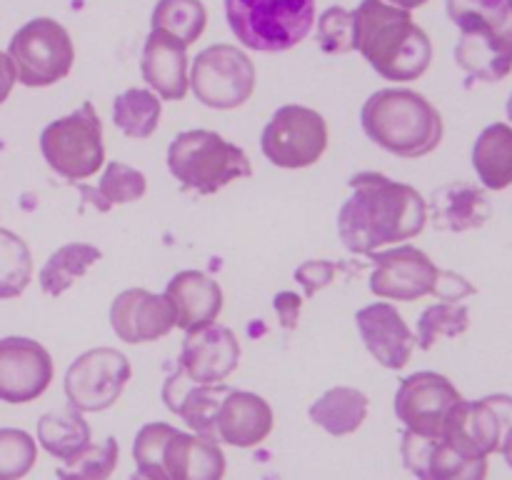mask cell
Instances as JSON below:
<instances>
[{
    "mask_svg": "<svg viewBox=\"0 0 512 480\" xmlns=\"http://www.w3.org/2000/svg\"><path fill=\"white\" fill-rule=\"evenodd\" d=\"M348 185L353 195L338 213V235L350 253L370 255L423 233L428 205L413 185L383 173H358Z\"/></svg>",
    "mask_w": 512,
    "mask_h": 480,
    "instance_id": "cell-1",
    "label": "cell"
},
{
    "mask_svg": "<svg viewBox=\"0 0 512 480\" xmlns=\"http://www.w3.org/2000/svg\"><path fill=\"white\" fill-rule=\"evenodd\" d=\"M355 50L385 80H418L433 60V43L410 10L383 0H363L353 13Z\"/></svg>",
    "mask_w": 512,
    "mask_h": 480,
    "instance_id": "cell-2",
    "label": "cell"
},
{
    "mask_svg": "<svg viewBox=\"0 0 512 480\" xmlns=\"http://www.w3.org/2000/svg\"><path fill=\"white\" fill-rule=\"evenodd\" d=\"M365 135L398 158H423L443 140V118L425 95L408 88H385L360 110Z\"/></svg>",
    "mask_w": 512,
    "mask_h": 480,
    "instance_id": "cell-3",
    "label": "cell"
},
{
    "mask_svg": "<svg viewBox=\"0 0 512 480\" xmlns=\"http://www.w3.org/2000/svg\"><path fill=\"white\" fill-rule=\"evenodd\" d=\"M168 170L183 190L213 195L238 178H250L253 165L243 148L215 130H185L168 148Z\"/></svg>",
    "mask_w": 512,
    "mask_h": 480,
    "instance_id": "cell-4",
    "label": "cell"
},
{
    "mask_svg": "<svg viewBox=\"0 0 512 480\" xmlns=\"http://www.w3.org/2000/svg\"><path fill=\"white\" fill-rule=\"evenodd\" d=\"M225 15L245 48L283 53L313 30L315 0H225Z\"/></svg>",
    "mask_w": 512,
    "mask_h": 480,
    "instance_id": "cell-5",
    "label": "cell"
},
{
    "mask_svg": "<svg viewBox=\"0 0 512 480\" xmlns=\"http://www.w3.org/2000/svg\"><path fill=\"white\" fill-rule=\"evenodd\" d=\"M40 153L50 170L70 183L98 173L105 163V145L103 123L93 105L83 103L75 113L45 125L40 133Z\"/></svg>",
    "mask_w": 512,
    "mask_h": 480,
    "instance_id": "cell-6",
    "label": "cell"
},
{
    "mask_svg": "<svg viewBox=\"0 0 512 480\" xmlns=\"http://www.w3.org/2000/svg\"><path fill=\"white\" fill-rule=\"evenodd\" d=\"M8 58L20 83L28 88H45L68 78L75 48L70 33L58 20L35 18L10 38Z\"/></svg>",
    "mask_w": 512,
    "mask_h": 480,
    "instance_id": "cell-7",
    "label": "cell"
},
{
    "mask_svg": "<svg viewBox=\"0 0 512 480\" xmlns=\"http://www.w3.org/2000/svg\"><path fill=\"white\" fill-rule=\"evenodd\" d=\"M188 83L203 105L215 110H233L253 98L255 65L235 45H210L195 55Z\"/></svg>",
    "mask_w": 512,
    "mask_h": 480,
    "instance_id": "cell-8",
    "label": "cell"
},
{
    "mask_svg": "<svg viewBox=\"0 0 512 480\" xmlns=\"http://www.w3.org/2000/svg\"><path fill=\"white\" fill-rule=\"evenodd\" d=\"M465 400L445 375L413 373L400 380L395 393V415L405 430L425 435V438H445L453 428L455 418L463 410Z\"/></svg>",
    "mask_w": 512,
    "mask_h": 480,
    "instance_id": "cell-9",
    "label": "cell"
},
{
    "mask_svg": "<svg viewBox=\"0 0 512 480\" xmlns=\"http://www.w3.org/2000/svg\"><path fill=\"white\" fill-rule=\"evenodd\" d=\"M263 155L285 170H300L318 163L328 148V123L305 105H283L260 135Z\"/></svg>",
    "mask_w": 512,
    "mask_h": 480,
    "instance_id": "cell-10",
    "label": "cell"
},
{
    "mask_svg": "<svg viewBox=\"0 0 512 480\" xmlns=\"http://www.w3.org/2000/svg\"><path fill=\"white\" fill-rule=\"evenodd\" d=\"M403 463L418 480H485L488 455L463 435L425 438L405 430L400 443Z\"/></svg>",
    "mask_w": 512,
    "mask_h": 480,
    "instance_id": "cell-11",
    "label": "cell"
},
{
    "mask_svg": "<svg viewBox=\"0 0 512 480\" xmlns=\"http://www.w3.org/2000/svg\"><path fill=\"white\" fill-rule=\"evenodd\" d=\"M133 368L115 348H93L75 358L65 373V395L80 413L108 410L128 385Z\"/></svg>",
    "mask_w": 512,
    "mask_h": 480,
    "instance_id": "cell-12",
    "label": "cell"
},
{
    "mask_svg": "<svg viewBox=\"0 0 512 480\" xmlns=\"http://www.w3.org/2000/svg\"><path fill=\"white\" fill-rule=\"evenodd\" d=\"M375 270L370 275V290L385 300H413L435 295L443 270L415 245H398L390 250H375Z\"/></svg>",
    "mask_w": 512,
    "mask_h": 480,
    "instance_id": "cell-13",
    "label": "cell"
},
{
    "mask_svg": "<svg viewBox=\"0 0 512 480\" xmlns=\"http://www.w3.org/2000/svg\"><path fill=\"white\" fill-rule=\"evenodd\" d=\"M53 358L48 350L30 338L0 340V400L3 403H30L50 388Z\"/></svg>",
    "mask_w": 512,
    "mask_h": 480,
    "instance_id": "cell-14",
    "label": "cell"
},
{
    "mask_svg": "<svg viewBox=\"0 0 512 480\" xmlns=\"http://www.w3.org/2000/svg\"><path fill=\"white\" fill-rule=\"evenodd\" d=\"M240 363V343L225 325L210 323L185 333L180 370L193 383H223Z\"/></svg>",
    "mask_w": 512,
    "mask_h": 480,
    "instance_id": "cell-15",
    "label": "cell"
},
{
    "mask_svg": "<svg viewBox=\"0 0 512 480\" xmlns=\"http://www.w3.org/2000/svg\"><path fill=\"white\" fill-rule=\"evenodd\" d=\"M110 328L123 343L140 345L165 338L175 328V318L163 295L128 288L110 305Z\"/></svg>",
    "mask_w": 512,
    "mask_h": 480,
    "instance_id": "cell-16",
    "label": "cell"
},
{
    "mask_svg": "<svg viewBox=\"0 0 512 480\" xmlns=\"http://www.w3.org/2000/svg\"><path fill=\"white\" fill-rule=\"evenodd\" d=\"M360 338H363L368 353L378 360L383 368L400 370L410 363L413 350L418 345L413 330L403 320V315L390 303L365 305L355 313Z\"/></svg>",
    "mask_w": 512,
    "mask_h": 480,
    "instance_id": "cell-17",
    "label": "cell"
},
{
    "mask_svg": "<svg viewBox=\"0 0 512 480\" xmlns=\"http://www.w3.org/2000/svg\"><path fill=\"white\" fill-rule=\"evenodd\" d=\"M273 423L268 400L248 390H230L215 415V440L235 448H253L268 438Z\"/></svg>",
    "mask_w": 512,
    "mask_h": 480,
    "instance_id": "cell-18",
    "label": "cell"
},
{
    "mask_svg": "<svg viewBox=\"0 0 512 480\" xmlns=\"http://www.w3.org/2000/svg\"><path fill=\"white\" fill-rule=\"evenodd\" d=\"M163 298L173 310L175 328L185 330V333L215 323L223 310V290H220L218 280L200 270H183V273L173 275Z\"/></svg>",
    "mask_w": 512,
    "mask_h": 480,
    "instance_id": "cell-19",
    "label": "cell"
},
{
    "mask_svg": "<svg viewBox=\"0 0 512 480\" xmlns=\"http://www.w3.org/2000/svg\"><path fill=\"white\" fill-rule=\"evenodd\" d=\"M143 78L163 100H183L188 95V53L180 40L150 30L140 60Z\"/></svg>",
    "mask_w": 512,
    "mask_h": 480,
    "instance_id": "cell-20",
    "label": "cell"
},
{
    "mask_svg": "<svg viewBox=\"0 0 512 480\" xmlns=\"http://www.w3.org/2000/svg\"><path fill=\"white\" fill-rule=\"evenodd\" d=\"M512 430V398L510 395H488L483 400L468 403L455 418L448 435H463L480 453H500L505 438Z\"/></svg>",
    "mask_w": 512,
    "mask_h": 480,
    "instance_id": "cell-21",
    "label": "cell"
},
{
    "mask_svg": "<svg viewBox=\"0 0 512 480\" xmlns=\"http://www.w3.org/2000/svg\"><path fill=\"white\" fill-rule=\"evenodd\" d=\"M455 60L470 78L500 83L512 70V23L503 30L463 33L455 45Z\"/></svg>",
    "mask_w": 512,
    "mask_h": 480,
    "instance_id": "cell-22",
    "label": "cell"
},
{
    "mask_svg": "<svg viewBox=\"0 0 512 480\" xmlns=\"http://www.w3.org/2000/svg\"><path fill=\"white\" fill-rule=\"evenodd\" d=\"M233 388L225 383H195L193 388L183 390V370L165 380L163 398L168 410L188 423L198 435L215 440V415L223 405L225 395Z\"/></svg>",
    "mask_w": 512,
    "mask_h": 480,
    "instance_id": "cell-23",
    "label": "cell"
},
{
    "mask_svg": "<svg viewBox=\"0 0 512 480\" xmlns=\"http://www.w3.org/2000/svg\"><path fill=\"white\" fill-rule=\"evenodd\" d=\"M165 473L170 480H223L225 455L218 440L178 430L165 445Z\"/></svg>",
    "mask_w": 512,
    "mask_h": 480,
    "instance_id": "cell-24",
    "label": "cell"
},
{
    "mask_svg": "<svg viewBox=\"0 0 512 480\" xmlns=\"http://www.w3.org/2000/svg\"><path fill=\"white\" fill-rule=\"evenodd\" d=\"M430 218H433L435 228L450 230V233L480 228L490 218V200L478 185L455 180L433 193Z\"/></svg>",
    "mask_w": 512,
    "mask_h": 480,
    "instance_id": "cell-25",
    "label": "cell"
},
{
    "mask_svg": "<svg viewBox=\"0 0 512 480\" xmlns=\"http://www.w3.org/2000/svg\"><path fill=\"white\" fill-rule=\"evenodd\" d=\"M473 168L488 190H505L512 185V128L493 123L478 135L473 148Z\"/></svg>",
    "mask_w": 512,
    "mask_h": 480,
    "instance_id": "cell-26",
    "label": "cell"
},
{
    "mask_svg": "<svg viewBox=\"0 0 512 480\" xmlns=\"http://www.w3.org/2000/svg\"><path fill=\"white\" fill-rule=\"evenodd\" d=\"M368 405V395L348 388V385H338V388H330L320 400H315L308 415L315 425L328 430L330 435L343 438V435H353L365 423Z\"/></svg>",
    "mask_w": 512,
    "mask_h": 480,
    "instance_id": "cell-27",
    "label": "cell"
},
{
    "mask_svg": "<svg viewBox=\"0 0 512 480\" xmlns=\"http://www.w3.org/2000/svg\"><path fill=\"white\" fill-rule=\"evenodd\" d=\"M38 440L53 458L65 463L90 445V425L73 405L50 410L38 420Z\"/></svg>",
    "mask_w": 512,
    "mask_h": 480,
    "instance_id": "cell-28",
    "label": "cell"
},
{
    "mask_svg": "<svg viewBox=\"0 0 512 480\" xmlns=\"http://www.w3.org/2000/svg\"><path fill=\"white\" fill-rule=\"evenodd\" d=\"M103 258L100 248L90 243H68L63 248L55 250L48 260H45L43 270H40V290L50 298L63 295L70 285L78 278H83L98 260Z\"/></svg>",
    "mask_w": 512,
    "mask_h": 480,
    "instance_id": "cell-29",
    "label": "cell"
},
{
    "mask_svg": "<svg viewBox=\"0 0 512 480\" xmlns=\"http://www.w3.org/2000/svg\"><path fill=\"white\" fill-rule=\"evenodd\" d=\"M148 190V180L140 170H135L133 165H125L113 160V163L105 165L103 175H100L98 185L88 188V185H80V193L88 200L90 205L105 213L113 205H125L140 200Z\"/></svg>",
    "mask_w": 512,
    "mask_h": 480,
    "instance_id": "cell-30",
    "label": "cell"
},
{
    "mask_svg": "<svg viewBox=\"0 0 512 480\" xmlns=\"http://www.w3.org/2000/svg\"><path fill=\"white\" fill-rule=\"evenodd\" d=\"M160 113H163V105L158 95L145 88L125 90L113 103V123L133 140L150 138L158 128Z\"/></svg>",
    "mask_w": 512,
    "mask_h": 480,
    "instance_id": "cell-31",
    "label": "cell"
},
{
    "mask_svg": "<svg viewBox=\"0 0 512 480\" xmlns=\"http://www.w3.org/2000/svg\"><path fill=\"white\" fill-rule=\"evenodd\" d=\"M208 10L200 0H158L153 10V30L180 40L188 48L203 35Z\"/></svg>",
    "mask_w": 512,
    "mask_h": 480,
    "instance_id": "cell-32",
    "label": "cell"
},
{
    "mask_svg": "<svg viewBox=\"0 0 512 480\" xmlns=\"http://www.w3.org/2000/svg\"><path fill=\"white\" fill-rule=\"evenodd\" d=\"M33 278V255L28 243L13 230L0 228V300L18 298Z\"/></svg>",
    "mask_w": 512,
    "mask_h": 480,
    "instance_id": "cell-33",
    "label": "cell"
},
{
    "mask_svg": "<svg viewBox=\"0 0 512 480\" xmlns=\"http://www.w3.org/2000/svg\"><path fill=\"white\" fill-rule=\"evenodd\" d=\"M445 8L460 33L503 30L510 23V10L505 0H448Z\"/></svg>",
    "mask_w": 512,
    "mask_h": 480,
    "instance_id": "cell-34",
    "label": "cell"
},
{
    "mask_svg": "<svg viewBox=\"0 0 512 480\" xmlns=\"http://www.w3.org/2000/svg\"><path fill=\"white\" fill-rule=\"evenodd\" d=\"M178 430L168 423H148L138 430L133 443V458L138 475L145 480H170L165 473V445Z\"/></svg>",
    "mask_w": 512,
    "mask_h": 480,
    "instance_id": "cell-35",
    "label": "cell"
},
{
    "mask_svg": "<svg viewBox=\"0 0 512 480\" xmlns=\"http://www.w3.org/2000/svg\"><path fill=\"white\" fill-rule=\"evenodd\" d=\"M470 313L460 303H435L423 310L418 320V345L430 350L440 338H458L468 330Z\"/></svg>",
    "mask_w": 512,
    "mask_h": 480,
    "instance_id": "cell-36",
    "label": "cell"
},
{
    "mask_svg": "<svg viewBox=\"0 0 512 480\" xmlns=\"http://www.w3.org/2000/svg\"><path fill=\"white\" fill-rule=\"evenodd\" d=\"M118 440L105 438L100 445L90 443L83 453L65 460L58 468L60 480H108L118 468Z\"/></svg>",
    "mask_w": 512,
    "mask_h": 480,
    "instance_id": "cell-37",
    "label": "cell"
},
{
    "mask_svg": "<svg viewBox=\"0 0 512 480\" xmlns=\"http://www.w3.org/2000/svg\"><path fill=\"white\" fill-rule=\"evenodd\" d=\"M38 460L33 435L20 428H0V480H23Z\"/></svg>",
    "mask_w": 512,
    "mask_h": 480,
    "instance_id": "cell-38",
    "label": "cell"
},
{
    "mask_svg": "<svg viewBox=\"0 0 512 480\" xmlns=\"http://www.w3.org/2000/svg\"><path fill=\"white\" fill-rule=\"evenodd\" d=\"M318 43L330 55H343L355 50L353 13L348 8H340V5L325 10L318 20Z\"/></svg>",
    "mask_w": 512,
    "mask_h": 480,
    "instance_id": "cell-39",
    "label": "cell"
},
{
    "mask_svg": "<svg viewBox=\"0 0 512 480\" xmlns=\"http://www.w3.org/2000/svg\"><path fill=\"white\" fill-rule=\"evenodd\" d=\"M340 268H343V265L333 263V260H305L303 265L295 268V280L303 285L305 298H313L315 293L328 288V285L338 278Z\"/></svg>",
    "mask_w": 512,
    "mask_h": 480,
    "instance_id": "cell-40",
    "label": "cell"
},
{
    "mask_svg": "<svg viewBox=\"0 0 512 480\" xmlns=\"http://www.w3.org/2000/svg\"><path fill=\"white\" fill-rule=\"evenodd\" d=\"M473 293H475V285H470L463 275L448 273V270L440 273L438 288H435V295H438L440 300H445V303H458V300L468 298V295Z\"/></svg>",
    "mask_w": 512,
    "mask_h": 480,
    "instance_id": "cell-41",
    "label": "cell"
},
{
    "mask_svg": "<svg viewBox=\"0 0 512 480\" xmlns=\"http://www.w3.org/2000/svg\"><path fill=\"white\" fill-rule=\"evenodd\" d=\"M273 308H275V313H278L280 325H283L285 330H293L295 325H298V315H300V308H303V298L295 293H290V290H283V293L275 295Z\"/></svg>",
    "mask_w": 512,
    "mask_h": 480,
    "instance_id": "cell-42",
    "label": "cell"
},
{
    "mask_svg": "<svg viewBox=\"0 0 512 480\" xmlns=\"http://www.w3.org/2000/svg\"><path fill=\"white\" fill-rule=\"evenodd\" d=\"M15 80H18V75H15V68H13V63H10L8 53H3V50H0V105L8 100Z\"/></svg>",
    "mask_w": 512,
    "mask_h": 480,
    "instance_id": "cell-43",
    "label": "cell"
},
{
    "mask_svg": "<svg viewBox=\"0 0 512 480\" xmlns=\"http://www.w3.org/2000/svg\"><path fill=\"white\" fill-rule=\"evenodd\" d=\"M383 3L395 5V8H403V10H413V8H420V5H425L428 0H383Z\"/></svg>",
    "mask_w": 512,
    "mask_h": 480,
    "instance_id": "cell-44",
    "label": "cell"
},
{
    "mask_svg": "<svg viewBox=\"0 0 512 480\" xmlns=\"http://www.w3.org/2000/svg\"><path fill=\"white\" fill-rule=\"evenodd\" d=\"M500 453L505 455V460H508V465L512 468V430L508 433V438H505L503 448H500Z\"/></svg>",
    "mask_w": 512,
    "mask_h": 480,
    "instance_id": "cell-45",
    "label": "cell"
},
{
    "mask_svg": "<svg viewBox=\"0 0 512 480\" xmlns=\"http://www.w3.org/2000/svg\"><path fill=\"white\" fill-rule=\"evenodd\" d=\"M508 118L512 120V95H510V100H508Z\"/></svg>",
    "mask_w": 512,
    "mask_h": 480,
    "instance_id": "cell-46",
    "label": "cell"
},
{
    "mask_svg": "<svg viewBox=\"0 0 512 480\" xmlns=\"http://www.w3.org/2000/svg\"><path fill=\"white\" fill-rule=\"evenodd\" d=\"M508 3V10H510V23H512V0H505Z\"/></svg>",
    "mask_w": 512,
    "mask_h": 480,
    "instance_id": "cell-47",
    "label": "cell"
},
{
    "mask_svg": "<svg viewBox=\"0 0 512 480\" xmlns=\"http://www.w3.org/2000/svg\"><path fill=\"white\" fill-rule=\"evenodd\" d=\"M130 480H145V478H140V475H135V478H130Z\"/></svg>",
    "mask_w": 512,
    "mask_h": 480,
    "instance_id": "cell-48",
    "label": "cell"
}]
</instances>
